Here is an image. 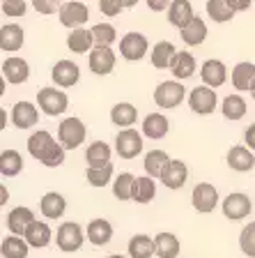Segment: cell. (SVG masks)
Segmentation results:
<instances>
[{
	"instance_id": "6da1fadb",
	"label": "cell",
	"mask_w": 255,
	"mask_h": 258,
	"mask_svg": "<svg viewBox=\"0 0 255 258\" xmlns=\"http://www.w3.org/2000/svg\"><path fill=\"white\" fill-rule=\"evenodd\" d=\"M28 152H30L39 164L48 168H55L64 161V148L60 145V141H55L48 132H35L28 139Z\"/></svg>"
},
{
	"instance_id": "7a4b0ae2",
	"label": "cell",
	"mask_w": 255,
	"mask_h": 258,
	"mask_svg": "<svg viewBox=\"0 0 255 258\" xmlns=\"http://www.w3.org/2000/svg\"><path fill=\"white\" fill-rule=\"evenodd\" d=\"M85 134H88V129L78 118H64L58 124V141L64 150H76L85 141Z\"/></svg>"
},
{
	"instance_id": "3957f363",
	"label": "cell",
	"mask_w": 255,
	"mask_h": 258,
	"mask_svg": "<svg viewBox=\"0 0 255 258\" xmlns=\"http://www.w3.org/2000/svg\"><path fill=\"white\" fill-rule=\"evenodd\" d=\"M88 235H83V228H80L76 221H64L60 224V228L55 231V242H58V249L64 253L78 251L83 247V240Z\"/></svg>"
},
{
	"instance_id": "277c9868",
	"label": "cell",
	"mask_w": 255,
	"mask_h": 258,
	"mask_svg": "<svg viewBox=\"0 0 255 258\" xmlns=\"http://www.w3.org/2000/svg\"><path fill=\"white\" fill-rule=\"evenodd\" d=\"M37 106L42 108L46 115H60V113L67 111V106H69V97L64 95L62 90H58V88H42V90L37 92Z\"/></svg>"
},
{
	"instance_id": "5b68a950",
	"label": "cell",
	"mask_w": 255,
	"mask_h": 258,
	"mask_svg": "<svg viewBox=\"0 0 255 258\" xmlns=\"http://www.w3.org/2000/svg\"><path fill=\"white\" fill-rule=\"evenodd\" d=\"M186 97V88L182 86L180 81H163L159 83V88L154 90V102L161 108H175L184 102Z\"/></svg>"
},
{
	"instance_id": "8992f818",
	"label": "cell",
	"mask_w": 255,
	"mask_h": 258,
	"mask_svg": "<svg viewBox=\"0 0 255 258\" xmlns=\"http://www.w3.org/2000/svg\"><path fill=\"white\" fill-rule=\"evenodd\" d=\"M216 104H218V97L214 92V88L207 86H200V88H193L191 95H189V108L198 115H209V113L216 111Z\"/></svg>"
},
{
	"instance_id": "52a82bcc",
	"label": "cell",
	"mask_w": 255,
	"mask_h": 258,
	"mask_svg": "<svg viewBox=\"0 0 255 258\" xmlns=\"http://www.w3.org/2000/svg\"><path fill=\"white\" fill-rule=\"evenodd\" d=\"M115 152L122 159H133L143 152V136L136 129H122L115 136Z\"/></svg>"
},
{
	"instance_id": "ba28073f",
	"label": "cell",
	"mask_w": 255,
	"mask_h": 258,
	"mask_svg": "<svg viewBox=\"0 0 255 258\" xmlns=\"http://www.w3.org/2000/svg\"><path fill=\"white\" fill-rule=\"evenodd\" d=\"M120 53L124 60L129 62H136V60H143L147 53V37L140 35V32H127L122 39H120Z\"/></svg>"
},
{
	"instance_id": "9c48e42d",
	"label": "cell",
	"mask_w": 255,
	"mask_h": 258,
	"mask_svg": "<svg viewBox=\"0 0 255 258\" xmlns=\"http://www.w3.org/2000/svg\"><path fill=\"white\" fill-rule=\"evenodd\" d=\"M191 203H193V208H196L198 212H202V215L214 212V208L218 205L216 187H214V184H209V182L196 184V189H193V194H191Z\"/></svg>"
},
{
	"instance_id": "30bf717a",
	"label": "cell",
	"mask_w": 255,
	"mask_h": 258,
	"mask_svg": "<svg viewBox=\"0 0 255 258\" xmlns=\"http://www.w3.org/2000/svg\"><path fill=\"white\" fill-rule=\"evenodd\" d=\"M250 210H253V203L246 194L241 191H234V194H228L223 199V215L228 219L237 221V219H244V217L250 215Z\"/></svg>"
},
{
	"instance_id": "8fae6325",
	"label": "cell",
	"mask_w": 255,
	"mask_h": 258,
	"mask_svg": "<svg viewBox=\"0 0 255 258\" xmlns=\"http://www.w3.org/2000/svg\"><path fill=\"white\" fill-rule=\"evenodd\" d=\"M90 19V10H88V5H83V3H76V0H71V3H64L62 7H60V23H62L64 28H80L85 21Z\"/></svg>"
},
{
	"instance_id": "7c38bea8",
	"label": "cell",
	"mask_w": 255,
	"mask_h": 258,
	"mask_svg": "<svg viewBox=\"0 0 255 258\" xmlns=\"http://www.w3.org/2000/svg\"><path fill=\"white\" fill-rule=\"evenodd\" d=\"M51 76H53V83L60 88H71L78 83L80 79V70L78 64L71 62V60H58V62L53 64V72H51Z\"/></svg>"
},
{
	"instance_id": "4fadbf2b",
	"label": "cell",
	"mask_w": 255,
	"mask_h": 258,
	"mask_svg": "<svg viewBox=\"0 0 255 258\" xmlns=\"http://www.w3.org/2000/svg\"><path fill=\"white\" fill-rule=\"evenodd\" d=\"M39 120V113H37V106L30 102H16L14 108H12V122L14 127L19 129H30L35 127Z\"/></svg>"
},
{
	"instance_id": "5bb4252c",
	"label": "cell",
	"mask_w": 255,
	"mask_h": 258,
	"mask_svg": "<svg viewBox=\"0 0 255 258\" xmlns=\"http://www.w3.org/2000/svg\"><path fill=\"white\" fill-rule=\"evenodd\" d=\"M90 70L99 76H106L115 70V53L113 48H101L95 46L90 51Z\"/></svg>"
},
{
	"instance_id": "9a60e30c",
	"label": "cell",
	"mask_w": 255,
	"mask_h": 258,
	"mask_svg": "<svg viewBox=\"0 0 255 258\" xmlns=\"http://www.w3.org/2000/svg\"><path fill=\"white\" fill-rule=\"evenodd\" d=\"M35 221V215H32L30 208H23V205H19V208L10 210V215H7L5 224L7 228H10L12 235H26L28 226Z\"/></svg>"
},
{
	"instance_id": "2e32d148",
	"label": "cell",
	"mask_w": 255,
	"mask_h": 258,
	"mask_svg": "<svg viewBox=\"0 0 255 258\" xmlns=\"http://www.w3.org/2000/svg\"><path fill=\"white\" fill-rule=\"evenodd\" d=\"M189 180V168H186L184 161L180 159H170V164L165 166L163 175H161V182L168 189H182Z\"/></svg>"
},
{
	"instance_id": "e0dca14e",
	"label": "cell",
	"mask_w": 255,
	"mask_h": 258,
	"mask_svg": "<svg viewBox=\"0 0 255 258\" xmlns=\"http://www.w3.org/2000/svg\"><path fill=\"white\" fill-rule=\"evenodd\" d=\"M200 76L207 88H218L228 81V70H225V64L221 62V60L212 58V60H205V64H202V70H200Z\"/></svg>"
},
{
	"instance_id": "ac0fdd59",
	"label": "cell",
	"mask_w": 255,
	"mask_h": 258,
	"mask_svg": "<svg viewBox=\"0 0 255 258\" xmlns=\"http://www.w3.org/2000/svg\"><path fill=\"white\" fill-rule=\"evenodd\" d=\"M196 16H193V7L189 0H173V5H170L168 10V21L170 26L180 28V30H184L189 23L193 21Z\"/></svg>"
},
{
	"instance_id": "d6986e66",
	"label": "cell",
	"mask_w": 255,
	"mask_h": 258,
	"mask_svg": "<svg viewBox=\"0 0 255 258\" xmlns=\"http://www.w3.org/2000/svg\"><path fill=\"white\" fill-rule=\"evenodd\" d=\"M88 240L95 244V247H106L108 242L113 240V226L108 219H92L88 224V231H85Z\"/></svg>"
},
{
	"instance_id": "ffe728a7",
	"label": "cell",
	"mask_w": 255,
	"mask_h": 258,
	"mask_svg": "<svg viewBox=\"0 0 255 258\" xmlns=\"http://www.w3.org/2000/svg\"><path fill=\"white\" fill-rule=\"evenodd\" d=\"M3 76H5V81L19 86V83H23L30 76V64L23 58H7L3 62Z\"/></svg>"
},
{
	"instance_id": "44dd1931",
	"label": "cell",
	"mask_w": 255,
	"mask_h": 258,
	"mask_svg": "<svg viewBox=\"0 0 255 258\" xmlns=\"http://www.w3.org/2000/svg\"><path fill=\"white\" fill-rule=\"evenodd\" d=\"M228 166L232 168V171H239V173L250 171V168L255 166L253 152H250L246 145H234V148H230V152H228Z\"/></svg>"
},
{
	"instance_id": "7402d4cb",
	"label": "cell",
	"mask_w": 255,
	"mask_h": 258,
	"mask_svg": "<svg viewBox=\"0 0 255 258\" xmlns=\"http://www.w3.org/2000/svg\"><path fill=\"white\" fill-rule=\"evenodd\" d=\"M85 161L88 168H104L111 164V148L104 141H95V143L85 150Z\"/></svg>"
},
{
	"instance_id": "603a6c76",
	"label": "cell",
	"mask_w": 255,
	"mask_h": 258,
	"mask_svg": "<svg viewBox=\"0 0 255 258\" xmlns=\"http://www.w3.org/2000/svg\"><path fill=\"white\" fill-rule=\"evenodd\" d=\"M168 129H170V122L161 113H149L147 118L143 120V134L152 141L163 139V136L168 134Z\"/></svg>"
},
{
	"instance_id": "cb8c5ba5",
	"label": "cell",
	"mask_w": 255,
	"mask_h": 258,
	"mask_svg": "<svg viewBox=\"0 0 255 258\" xmlns=\"http://www.w3.org/2000/svg\"><path fill=\"white\" fill-rule=\"evenodd\" d=\"M51 228H48L44 221H32L30 226H28V231H26V235H23V240L30 244V247H35V249H42V247H48V242H51Z\"/></svg>"
},
{
	"instance_id": "d4e9b609",
	"label": "cell",
	"mask_w": 255,
	"mask_h": 258,
	"mask_svg": "<svg viewBox=\"0 0 255 258\" xmlns=\"http://www.w3.org/2000/svg\"><path fill=\"white\" fill-rule=\"evenodd\" d=\"M232 86L237 90H250L255 88V64L253 62H239L232 70Z\"/></svg>"
},
{
	"instance_id": "484cf974",
	"label": "cell",
	"mask_w": 255,
	"mask_h": 258,
	"mask_svg": "<svg viewBox=\"0 0 255 258\" xmlns=\"http://www.w3.org/2000/svg\"><path fill=\"white\" fill-rule=\"evenodd\" d=\"M39 208H42V215L46 217V219H60V217L64 215V210H67V201H64L58 191H48L42 196Z\"/></svg>"
},
{
	"instance_id": "4316f807",
	"label": "cell",
	"mask_w": 255,
	"mask_h": 258,
	"mask_svg": "<svg viewBox=\"0 0 255 258\" xmlns=\"http://www.w3.org/2000/svg\"><path fill=\"white\" fill-rule=\"evenodd\" d=\"M111 120H113V124H117V127L131 129V124H136V120H138V111H136V106H133V104L120 102V104H115V106H113Z\"/></svg>"
},
{
	"instance_id": "83f0119b",
	"label": "cell",
	"mask_w": 255,
	"mask_h": 258,
	"mask_svg": "<svg viewBox=\"0 0 255 258\" xmlns=\"http://www.w3.org/2000/svg\"><path fill=\"white\" fill-rule=\"evenodd\" d=\"M177 53H180V51L175 48V44L156 42V46L152 48V64H154L156 70H170Z\"/></svg>"
},
{
	"instance_id": "f1b7e54d",
	"label": "cell",
	"mask_w": 255,
	"mask_h": 258,
	"mask_svg": "<svg viewBox=\"0 0 255 258\" xmlns=\"http://www.w3.org/2000/svg\"><path fill=\"white\" fill-rule=\"evenodd\" d=\"M23 46V28L16 23H7L0 28V48L3 51H19Z\"/></svg>"
},
{
	"instance_id": "f546056e",
	"label": "cell",
	"mask_w": 255,
	"mask_h": 258,
	"mask_svg": "<svg viewBox=\"0 0 255 258\" xmlns=\"http://www.w3.org/2000/svg\"><path fill=\"white\" fill-rule=\"evenodd\" d=\"M127 251H129V256H131V258H152L156 253L154 237H149V235H133L131 240H129Z\"/></svg>"
},
{
	"instance_id": "4dcf8cb0",
	"label": "cell",
	"mask_w": 255,
	"mask_h": 258,
	"mask_svg": "<svg viewBox=\"0 0 255 258\" xmlns=\"http://www.w3.org/2000/svg\"><path fill=\"white\" fill-rule=\"evenodd\" d=\"M170 164V157L165 155L163 150H149L147 155H145V173H147L149 177H161L165 171V166Z\"/></svg>"
},
{
	"instance_id": "1f68e13d",
	"label": "cell",
	"mask_w": 255,
	"mask_h": 258,
	"mask_svg": "<svg viewBox=\"0 0 255 258\" xmlns=\"http://www.w3.org/2000/svg\"><path fill=\"white\" fill-rule=\"evenodd\" d=\"M205 39H207V26H205V21H202L200 16H196V19L182 30V42L189 44V46H198V44H202Z\"/></svg>"
},
{
	"instance_id": "d6a6232c",
	"label": "cell",
	"mask_w": 255,
	"mask_h": 258,
	"mask_svg": "<svg viewBox=\"0 0 255 258\" xmlns=\"http://www.w3.org/2000/svg\"><path fill=\"white\" fill-rule=\"evenodd\" d=\"M23 171V157L16 150H3L0 155V173L3 177H14Z\"/></svg>"
},
{
	"instance_id": "836d02e7",
	"label": "cell",
	"mask_w": 255,
	"mask_h": 258,
	"mask_svg": "<svg viewBox=\"0 0 255 258\" xmlns=\"http://www.w3.org/2000/svg\"><path fill=\"white\" fill-rule=\"evenodd\" d=\"M170 72H173L175 79H180V81L193 76V72H196V58H193V53H189V51H180V53L175 55V60H173Z\"/></svg>"
},
{
	"instance_id": "e575fe53",
	"label": "cell",
	"mask_w": 255,
	"mask_h": 258,
	"mask_svg": "<svg viewBox=\"0 0 255 258\" xmlns=\"http://www.w3.org/2000/svg\"><path fill=\"white\" fill-rule=\"evenodd\" d=\"M92 44H95L92 30H85V28H76V30L69 32V37H67V46H69V51H74V53L90 51Z\"/></svg>"
},
{
	"instance_id": "d590c367",
	"label": "cell",
	"mask_w": 255,
	"mask_h": 258,
	"mask_svg": "<svg viewBox=\"0 0 255 258\" xmlns=\"http://www.w3.org/2000/svg\"><path fill=\"white\" fill-rule=\"evenodd\" d=\"M154 247L159 258H177L180 253V240L173 233H159L154 237Z\"/></svg>"
},
{
	"instance_id": "8d00e7d4",
	"label": "cell",
	"mask_w": 255,
	"mask_h": 258,
	"mask_svg": "<svg viewBox=\"0 0 255 258\" xmlns=\"http://www.w3.org/2000/svg\"><path fill=\"white\" fill-rule=\"evenodd\" d=\"M28 247H30V244H28L23 237L10 235L3 240V244H0V253H3V258H26Z\"/></svg>"
},
{
	"instance_id": "74e56055",
	"label": "cell",
	"mask_w": 255,
	"mask_h": 258,
	"mask_svg": "<svg viewBox=\"0 0 255 258\" xmlns=\"http://www.w3.org/2000/svg\"><path fill=\"white\" fill-rule=\"evenodd\" d=\"M156 194V184L154 180L149 175H143V177H136V182H133V199L136 203H149V201L154 199Z\"/></svg>"
},
{
	"instance_id": "f35d334b",
	"label": "cell",
	"mask_w": 255,
	"mask_h": 258,
	"mask_svg": "<svg viewBox=\"0 0 255 258\" xmlns=\"http://www.w3.org/2000/svg\"><path fill=\"white\" fill-rule=\"evenodd\" d=\"M221 111H223V118L225 120H241L246 115V102H244V97L228 95L223 99V106H221Z\"/></svg>"
},
{
	"instance_id": "ab89813d",
	"label": "cell",
	"mask_w": 255,
	"mask_h": 258,
	"mask_svg": "<svg viewBox=\"0 0 255 258\" xmlns=\"http://www.w3.org/2000/svg\"><path fill=\"white\" fill-rule=\"evenodd\" d=\"M133 182L136 177L131 173H120V175L113 180V194H115L117 201H131L133 199Z\"/></svg>"
},
{
	"instance_id": "60d3db41",
	"label": "cell",
	"mask_w": 255,
	"mask_h": 258,
	"mask_svg": "<svg viewBox=\"0 0 255 258\" xmlns=\"http://www.w3.org/2000/svg\"><path fill=\"white\" fill-rule=\"evenodd\" d=\"M207 14H209L212 21L225 23L234 16V10L230 7L228 0H207Z\"/></svg>"
},
{
	"instance_id": "b9f144b4",
	"label": "cell",
	"mask_w": 255,
	"mask_h": 258,
	"mask_svg": "<svg viewBox=\"0 0 255 258\" xmlns=\"http://www.w3.org/2000/svg\"><path fill=\"white\" fill-rule=\"evenodd\" d=\"M92 37H95V46L111 48V44L117 39V32L111 23H97L92 26Z\"/></svg>"
},
{
	"instance_id": "7bdbcfd3",
	"label": "cell",
	"mask_w": 255,
	"mask_h": 258,
	"mask_svg": "<svg viewBox=\"0 0 255 258\" xmlns=\"http://www.w3.org/2000/svg\"><path fill=\"white\" fill-rule=\"evenodd\" d=\"M85 177H88V182H90L92 187H106L113 177V164H108V166H104V168H88Z\"/></svg>"
},
{
	"instance_id": "ee69618b",
	"label": "cell",
	"mask_w": 255,
	"mask_h": 258,
	"mask_svg": "<svg viewBox=\"0 0 255 258\" xmlns=\"http://www.w3.org/2000/svg\"><path fill=\"white\" fill-rule=\"evenodd\" d=\"M239 249H241V253L255 258V221H250V224H246L244 228H241Z\"/></svg>"
},
{
	"instance_id": "f6af8a7d",
	"label": "cell",
	"mask_w": 255,
	"mask_h": 258,
	"mask_svg": "<svg viewBox=\"0 0 255 258\" xmlns=\"http://www.w3.org/2000/svg\"><path fill=\"white\" fill-rule=\"evenodd\" d=\"M3 14L23 16L26 14V0H3Z\"/></svg>"
},
{
	"instance_id": "bcb514c9",
	"label": "cell",
	"mask_w": 255,
	"mask_h": 258,
	"mask_svg": "<svg viewBox=\"0 0 255 258\" xmlns=\"http://www.w3.org/2000/svg\"><path fill=\"white\" fill-rule=\"evenodd\" d=\"M99 10L106 16H120V12L124 10L122 0H99Z\"/></svg>"
},
{
	"instance_id": "7dc6e473",
	"label": "cell",
	"mask_w": 255,
	"mask_h": 258,
	"mask_svg": "<svg viewBox=\"0 0 255 258\" xmlns=\"http://www.w3.org/2000/svg\"><path fill=\"white\" fill-rule=\"evenodd\" d=\"M32 7L39 12V14L48 16V14H53L55 10H60V0H32Z\"/></svg>"
},
{
	"instance_id": "c3c4849f",
	"label": "cell",
	"mask_w": 255,
	"mask_h": 258,
	"mask_svg": "<svg viewBox=\"0 0 255 258\" xmlns=\"http://www.w3.org/2000/svg\"><path fill=\"white\" fill-rule=\"evenodd\" d=\"M173 0H147V7L152 12H163V10H170Z\"/></svg>"
},
{
	"instance_id": "681fc988",
	"label": "cell",
	"mask_w": 255,
	"mask_h": 258,
	"mask_svg": "<svg viewBox=\"0 0 255 258\" xmlns=\"http://www.w3.org/2000/svg\"><path fill=\"white\" fill-rule=\"evenodd\" d=\"M244 141H246V148H250V150H255V124H250V127L246 129Z\"/></svg>"
},
{
	"instance_id": "f907efd6",
	"label": "cell",
	"mask_w": 255,
	"mask_h": 258,
	"mask_svg": "<svg viewBox=\"0 0 255 258\" xmlns=\"http://www.w3.org/2000/svg\"><path fill=\"white\" fill-rule=\"evenodd\" d=\"M230 3V7H232L234 12H244V10H248L250 7V0H228Z\"/></svg>"
},
{
	"instance_id": "816d5d0a",
	"label": "cell",
	"mask_w": 255,
	"mask_h": 258,
	"mask_svg": "<svg viewBox=\"0 0 255 258\" xmlns=\"http://www.w3.org/2000/svg\"><path fill=\"white\" fill-rule=\"evenodd\" d=\"M0 196H3V199H0V205H5L7 203V189L5 187H0Z\"/></svg>"
},
{
	"instance_id": "f5cc1de1",
	"label": "cell",
	"mask_w": 255,
	"mask_h": 258,
	"mask_svg": "<svg viewBox=\"0 0 255 258\" xmlns=\"http://www.w3.org/2000/svg\"><path fill=\"white\" fill-rule=\"evenodd\" d=\"M136 3H138V0H122V5H124V7H133Z\"/></svg>"
},
{
	"instance_id": "db71d44e",
	"label": "cell",
	"mask_w": 255,
	"mask_h": 258,
	"mask_svg": "<svg viewBox=\"0 0 255 258\" xmlns=\"http://www.w3.org/2000/svg\"><path fill=\"white\" fill-rule=\"evenodd\" d=\"M108 258H124V256H120V253H113V256H108Z\"/></svg>"
},
{
	"instance_id": "11a10c76",
	"label": "cell",
	"mask_w": 255,
	"mask_h": 258,
	"mask_svg": "<svg viewBox=\"0 0 255 258\" xmlns=\"http://www.w3.org/2000/svg\"><path fill=\"white\" fill-rule=\"evenodd\" d=\"M250 95H253V99H255V88H253V92H250Z\"/></svg>"
}]
</instances>
